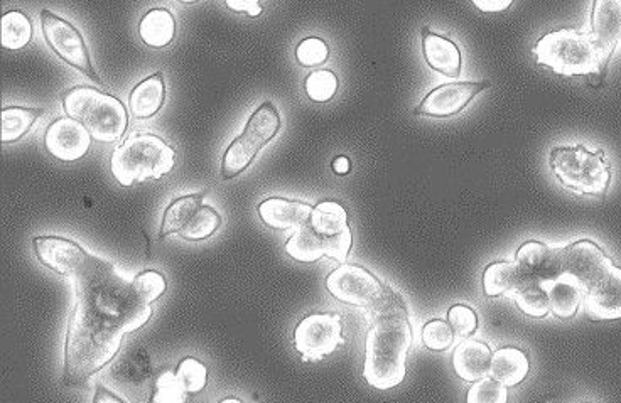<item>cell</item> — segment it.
Wrapping results in <instances>:
<instances>
[{"label": "cell", "instance_id": "d4e9b609", "mask_svg": "<svg viewBox=\"0 0 621 403\" xmlns=\"http://www.w3.org/2000/svg\"><path fill=\"white\" fill-rule=\"evenodd\" d=\"M205 194L206 191H203V193L189 194V196L174 199L173 203L164 211L159 237L166 238L173 233L181 235L188 228L189 223L195 220L196 213L203 206Z\"/></svg>", "mask_w": 621, "mask_h": 403}, {"label": "cell", "instance_id": "603a6c76", "mask_svg": "<svg viewBox=\"0 0 621 403\" xmlns=\"http://www.w3.org/2000/svg\"><path fill=\"white\" fill-rule=\"evenodd\" d=\"M546 291L549 304H551V312L559 319H571L576 316L584 294H586L576 280L566 275H561L559 279L546 285Z\"/></svg>", "mask_w": 621, "mask_h": 403}, {"label": "cell", "instance_id": "ba28073f", "mask_svg": "<svg viewBox=\"0 0 621 403\" xmlns=\"http://www.w3.org/2000/svg\"><path fill=\"white\" fill-rule=\"evenodd\" d=\"M41 24H43L46 43L49 44V48L53 49L54 53L60 56L61 60L81 71L83 75H87L95 83H102L97 71L93 70L90 51H88L85 39L70 21H66L58 14H53L48 9H43L41 11Z\"/></svg>", "mask_w": 621, "mask_h": 403}, {"label": "cell", "instance_id": "44dd1931", "mask_svg": "<svg viewBox=\"0 0 621 403\" xmlns=\"http://www.w3.org/2000/svg\"><path fill=\"white\" fill-rule=\"evenodd\" d=\"M529 284V280L525 279L515 262H495L488 265L483 272V291L486 297L508 296V294L515 296Z\"/></svg>", "mask_w": 621, "mask_h": 403}, {"label": "cell", "instance_id": "ac0fdd59", "mask_svg": "<svg viewBox=\"0 0 621 403\" xmlns=\"http://www.w3.org/2000/svg\"><path fill=\"white\" fill-rule=\"evenodd\" d=\"M313 206L303 201H291L284 198L265 199L260 203L259 215L265 225L274 230H289L309 223Z\"/></svg>", "mask_w": 621, "mask_h": 403}, {"label": "cell", "instance_id": "ee69618b", "mask_svg": "<svg viewBox=\"0 0 621 403\" xmlns=\"http://www.w3.org/2000/svg\"><path fill=\"white\" fill-rule=\"evenodd\" d=\"M228 9H232L235 12H245L250 17H257L262 14V7H260V0H225Z\"/></svg>", "mask_w": 621, "mask_h": 403}, {"label": "cell", "instance_id": "74e56055", "mask_svg": "<svg viewBox=\"0 0 621 403\" xmlns=\"http://www.w3.org/2000/svg\"><path fill=\"white\" fill-rule=\"evenodd\" d=\"M330 58V48L324 43L323 39L306 38L297 44L296 60L301 66L314 68L321 66Z\"/></svg>", "mask_w": 621, "mask_h": 403}, {"label": "cell", "instance_id": "30bf717a", "mask_svg": "<svg viewBox=\"0 0 621 403\" xmlns=\"http://www.w3.org/2000/svg\"><path fill=\"white\" fill-rule=\"evenodd\" d=\"M326 289L331 296L345 304L372 307L384 294L385 285L367 269L343 264L328 275Z\"/></svg>", "mask_w": 621, "mask_h": 403}, {"label": "cell", "instance_id": "7bdbcfd3", "mask_svg": "<svg viewBox=\"0 0 621 403\" xmlns=\"http://www.w3.org/2000/svg\"><path fill=\"white\" fill-rule=\"evenodd\" d=\"M323 240L326 255L336 262H340V264H345L346 257L351 250V243H353L350 228H346L345 232L336 235V237L323 238Z\"/></svg>", "mask_w": 621, "mask_h": 403}, {"label": "cell", "instance_id": "ffe728a7", "mask_svg": "<svg viewBox=\"0 0 621 403\" xmlns=\"http://www.w3.org/2000/svg\"><path fill=\"white\" fill-rule=\"evenodd\" d=\"M492 358V351L485 343L476 339H465L454 351V371L465 382H478L490 375Z\"/></svg>", "mask_w": 621, "mask_h": 403}, {"label": "cell", "instance_id": "e0dca14e", "mask_svg": "<svg viewBox=\"0 0 621 403\" xmlns=\"http://www.w3.org/2000/svg\"><path fill=\"white\" fill-rule=\"evenodd\" d=\"M586 312L593 321L621 319V269L613 265L605 279L586 292Z\"/></svg>", "mask_w": 621, "mask_h": 403}, {"label": "cell", "instance_id": "7dc6e473", "mask_svg": "<svg viewBox=\"0 0 621 403\" xmlns=\"http://www.w3.org/2000/svg\"><path fill=\"white\" fill-rule=\"evenodd\" d=\"M333 169H335L336 174H346L350 171L348 157H336L335 162H333Z\"/></svg>", "mask_w": 621, "mask_h": 403}, {"label": "cell", "instance_id": "681fc988", "mask_svg": "<svg viewBox=\"0 0 621 403\" xmlns=\"http://www.w3.org/2000/svg\"><path fill=\"white\" fill-rule=\"evenodd\" d=\"M179 2H183V4H195L198 0H179Z\"/></svg>", "mask_w": 621, "mask_h": 403}, {"label": "cell", "instance_id": "f6af8a7d", "mask_svg": "<svg viewBox=\"0 0 621 403\" xmlns=\"http://www.w3.org/2000/svg\"><path fill=\"white\" fill-rule=\"evenodd\" d=\"M471 2L486 14H500L513 4V0H471Z\"/></svg>", "mask_w": 621, "mask_h": 403}, {"label": "cell", "instance_id": "cb8c5ba5", "mask_svg": "<svg viewBox=\"0 0 621 403\" xmlns=\"http://www.w3.org/2000/svg\"><path fill=\"white\" fill-rule=\"evenodd\" d=\"M529 370V358L524 351L517 348H502L493 355L490 375L498 382H502L505 387H515L524 382Z\"/></svg>", "mask_w": 621, "mask_h": 403}, {"label": "cell", "instance_id": "6da1fadb", "mask_svg": "<svg viewBox=\"0 0 621 403\" xmlns=\"http://www.w3.org/2000/svg\"><path fill=\"white\" fill-rule=\"evenodd\" d=\"M124 334V329L78 299L66 333V383L85 382L114 360Z\"/></svg>", "mask_w": 621, "mask_h": 403}, {"label": "cell", "instance_id": "ab89813d", "mask_svg": "<svg viewBox=\"0 0 621 403\" xmlns=\"http://www.w3.org/2000/svg\"><path fill=\"white\" fill-rule=\"evenodd\" d=\"M507 387L495 378H481L468 393L470 403H507Z\"/></svg>", "mask_w": 621, "mask_h": 403}, {"label": "cell", "instance_id": "5bb4252c", "mask_svg": "<svg viewBox=\"0 0 621 403\" xmlns=\"http://www.w3.org/2000/svg\"><path fill=\"white\" fill-rule=\"evenodd\" d=\"M562 248L532 240L517 250L515 264L530 284L546 287L562 275Z\"/></svg>", "mask_w": 621, "mask_h": 403}, {"label": "cell", "instance_id": "277c9868", "mask_svg": "<svg viewBox=\"0 0 621 403\" xmlns=\"http://www.w3.org/2000/svg\"><path fill=\"white\" fill-rule=\"evenodd\" d=\"M539 66H549L556 75L603 76L608 61L591 34L579 33L573 27H562L540 38L534 48Z\"/></svg>", "mask_w": 621, "mask_h": 403}, {"label": "cell", "instance_id": "8fae6325", "mask_svg": "<svg viewBox=\"0 0 621 403\" xmlns=\"http://www.w3.org/2000/svg\"><path fill=\"white\" fill-rule=\"evenodd\" d=\"M611 267V258L591 240H579L562 248V275L576 280L586 292L605 279Z\"/></svg>", "mask_w": 621, "mask_h": 403}, {"label": "cell", "instance_id": "9c48e42d", "mask_svg": "<svg viewBox=\"0 0 621 403\" xmlns=\"http://www.w3.org/2000/svg\"><path fill=\"white\" fill-rule=\"evenodd\" d=\"M341 343V318L338 314H311L297 324L294 331V344L304 361L321 360L323 356L331 355Z\"/></svg>", "mask_w": 621, "mask_h": 403}, {"label": "cell", "instance_id": "83f0119b", "mask_svg": "<svg viewBox=\"0 0 621 403\" xmlns=\"http://www.w3.org/2000/svg\"><path fill=\"white\" fill-rule=\"evenodd\" d=\"M286 252L294 260L304 262V264L316 262L323 255H326L323 237L316 233V230L309 223L299 226L297 232L287 240Z\"/></svg>", "mask_w": 621, "mask_h": 403}, {"label": "cell", "instance_id": "7402d4cb", "mask_svg": "<svg viewBox=\"0 0 621 403\" xmlns=\"http://www.w3.org/2000/svg\"><path fill=\"white\" fill-rule=\"evenodd\" d=\"M164 100H166V85H164V75L159 71L156 75L141 81L132 90L129 98L130 112L135 119H151L159 113Z\"/></svg>", "mask_w": 621, "mask_h": 403}, {"label": "cell", "instance_id": "836d02e7", "mask_svg": "<svg viewBox=\"0 0 621 403\" xmlns=\"http://www.w3.org/2000/svg\"><path fill=\"white\" fill-rule=\"evenodd\" d=\"M220 225H222L220 213L211 206L203 205L196 213L195 220L189 223L188 228L179 237L189 242H200V240L210 238L220 228Z\"/></svg>", "mask_w": 621, "mask_h": 403}, {"label": "cell", "instance_id": "3957f363", "mask_svg": "<svg viewBox=\"0 0 621 403\" xmlns=\"http://www.w3.org/2000/svg\"><path fill=\"white\" fill-rule=\"evenodd\" d=\"M412 344L407 314H387L373 319L365 343L363 378L377 390H390L405 378V360Z\"/></svg>", "mask_w": 621, "mask_h": 403}, {"label": "cell", "instance_id": "8d00e7d4", "mask_svg": "<svg viewBox=\"0 0 621 403\" xmlns=\"http://www.w3.org/2000/svg\"><path fill=\"white\" fill-rule=\"evenodd\" d=\"M306 93L313 102H330L338 92V78L333 71L318 70L313 71L306 78Z\"/></svg>", "mask_w": 621, "mask_h": 403}, {"label": "cell", "instance_id": "52a82bcc", "mask_svg": "<svg viewBox=\"0 0 621 403\" xmlns=\"http://www.w3.org/2000/svg\"><path fill=\"white\" fill-rule=\"evenodd\" d=\"M557 181L576 194L603 196L610 186L611 169L605 152H591L588 147H554L549 156Z\"/></svg>", "mask_w": 621, "mask_h": 403}, {"label": "cell", "instance_id": "4fadbf2b", "mask_svg": "<svg viewBox=\"0 0 621 403\" xmlns=\"http://www.w3.org/2000/svg\"><path fill=\"white\" fill-rule=\"evenodd\" d=\"M92 139L85 125L71 117H63L49 124L44 134V147L60 161L75 162L87 154Z\"/></svg>", "mask_w": 621, "mask_h": 403}, {"label": "cell", "instance_id": "d590c367", "mask_svg": "<svg viewBox=\"0 0 621 403\" xmlns=\"http://www.w3.org/2000/svg\"><path fill=\"white\" fill-rule=\"evenodd\" d=\"M132 289L142 304L151 306L152 302L157 301L166 292V279L156 270H144L141 274L135 275Z\"/></svg>", "mask_w": 621, "mask_h": 403}, {"label": "cell", "instance_id": "1f68e13d", "mask_svg": "<svg viewBox=\"0 0 621 403\" xmlns=\"http://www.w3.org/2000/svg\"><path fill=\"white\" fill-rule=\"evenodd\" d=\"M33 39V22L21 11H9L2 16V48H26Z\"/></svg>", "mask_w": 621, "mask_h": 403}, {"label": "cell", "instance_id": "2e32d148", "mask_svg": "<svg viewBox=\"0 0 621 403\" xmlns=\"http://www.w3.org/2000/svg\"><path fill=\"white\" fill-rule=\"evenodd\" d=\"M589 34L601 56L610 63L611 54L621 41V0H594Z\"/></svg>", "mask_w": 621, "mask_h": 403}, {"label": "cell", "instance_id": "d6986e66", "mask_svg": "<svg viewBox=\"0 0 621 403\" xmlns=\"http://www.w3.org/2000/svg\"><path fill=\"white\" fill-rule=\"evenodd\" d=\"M422 46H424V58L432 70L441 75L458 80L461 75V53L458 46L451 39L443 38L434 34L424 27L422 29Z\"/></svg>", "mask_w": 621, "mask_h": 403}, {"label": "cell", "instance_id": "484cf974", "mask_svg": "<svg viewBox=\"0 0 621 403\" xmlns=\"http://www.w3.org/2000/svg\"><path fill=\"white\" fill-rule=\"evenodd\" d=\"M139 36L151 48H166L176 36V21L168 9H152L139 22Z\"/></svg>", "mask_w": 621, "mask_h": 403}, {"label": "cell", "instance_id": "4316f807", "mask_svg": "<svg viewBox=\"0 0 621 403\" xmlns=\"http://www.w3.org/2000/svg\"><path fill=\"white\" fill-rule=\"evenodd\" d=\"M281 124V115L274 107V103L265 102L252 113V117L247 122V127L243 130V135L252 140L255 146L262 149L276 137L277 132L281 130Z\"/></svg>", "mask_w": 621, "mask_h": 403}, {"label": "cell", "instance_id": "e575fe53", "mask_svg": "<svg viewBox=\"0 0 621 403\" xmlns=\"http://www.w3.org/2000/svg\"><path fill=\"white\" fill-rule=\"evenodd\" d=\"M176 380L186 395H196L206 387L208 370L196 358H184L176 368Z\"/></svg>", "mask_w": 621, "mask_h": 403}, {"label": "cell", "instance_id": "c3c4849f", "mask_svg": "<svg viewBox=\"0 0 621 403\" xmlns=\"http://www.w3.org/2000/svg\"><path fill=\"white\" fill-rule=\"evenodd\" d=\"M228 402H240V400H237V398H225V400H223V403H228Z\"/></svg>", "mask_w": 621, "mask_h": 403}, {"label": "cell", "instance_id": "9a60e30c", "mask_svg": "<svg viewBox=\"0 0 621 403\" xmlns=\"http://www.w3.org/2000/svg\"><path fill=\"white\" fill-rule=\"evenodd\" d=\"M34 248L44 267L54 270L56 274L70 277H75L85 269L90 260V255L78 243L68 238L38 237L34 240Z\"/></svg>", "mask_w": 621, "mask_h": 403}, {"label": "cell", "instance_id": "f546056e", "mask_svg": "<svg viewBox=\"0 0 621 403\" xmlns=\"http://www.w3.org/2000/svg\"><path fill=\"white\" fill-rule=\"evenodd\" d=\"M41 108L6 107L2 110V142H16L33 129L34 122L43 115Z\"/></svg>", "mask_w": 621, "mask_h": 403}, {"label": "cell", "instance_id": "7a4b0ae2", "mask_svg": "<svg viewBox=\"0 0 621 403\" xmlns=\"http://www.w3.org/2000/svg\"><path fill=\"white\" fill-rule=\"evenodd\" d=\"M78 299L88 302L95 311L132 333L141 329L151 319V306L142 304L135 297L132 284H127L114 265L90 255L85 269L73 277Z\"/></svg>", "mask_w": 621, "mask_h": 403}, {"label": "cell", "instance_id": "f1b7e54d", "mask_svg": "<svg viewBox=\"0 0 621 403\" xmlns=\"http://www.w3.org/2000/svg\"><path fill=\"white\" fill-rule=\"evenodd\" d=\"M309 225L323 238L336 237L350 228L345 208L335 201H323L314 206Z\"/></svg>", "mask_w": 621, "mask_h": 403}, {"label": "cell", "instance_id": "4dcf8cb0", "mask_svg": "<svg viewBox=\"0 0 621 403\" xmlns=\"http://www.w3.org/2000/svg\"><path fill=\"white\" fill-rule=\"evenodd\" d=\"M259 151L260 147L255 146L252 140L247 139L243 134L238 135L237 139L228 146L227 152L223 156V179H233L238 174H242L254 162Z\"/></svg>", "mask_w": 621, "mask_h": 403}, {"label": "cell", "instance_id": "5b68a950", "mask_svg": "<svg viewBox=\"0 0 621 403\" xmlns=\"http://www.w3.org/2000/svg\"><path fill=\"white\" fill-rule=\"evenodd\" d=\"M176 151L156 134H132L110 157V172L117 183L130 188L147 179H161L173 171Z\"/></svg>", "mask_w": 621, "mask_h": 403}, {"label": "cell", "instance_id": "7c38bea8", "mask_svg": "<svg viewBox=\"0 0 621 403\" xmlns=\"http://www.w3.org/2000/svg\"><path fill=\"white\" fill-rule=\"evenodd\" d=\"M490 86H492L490 81H458L438 86L431 93H427L414 113L417 117L449 119L463 112L476 95H480Z\"/></svg>", "mask_w": 621, "mask_h": 403}, {"label": "cell", "instance_id": "b9f144b4", "mask_svg": "<svg viewBox=\"0 0 621 403\" xmlns=\"http://www.w3.org/2000/svg\"><path fill=\"white\" fill-rule=\"evenodd\" d=\"M186 393L179 387L176 380V373L166 371L161 377L157 378L156 395L152 398V402H184Z\"/></svg>", "mask_w": 621, "mask_h": 403}, {"label": "cell", "instance_id": "f35d334b", "mask_svg": "<svg viewBox=\"0 0 621 403\" xmlns=\"http://www.w3.org/2000/svg\"><path fill=\"white\" fill-rule=\"evenodd\" d=\"M454 329L451 324L444 321H431L422 329V341L432 351H446L451 348L454 341Z\"/></svg>", "mask_w": 621, "mask_h": 403}, {"label": "cell", "instance_id": "d6a6232c", "mask_svg": "<svg viewBox=\"0 0 621 403\" xmlns=\"http://www.w3.org/2000/svg\"><path fill=\"white\" fill-rule=\"evenodd\" d=\"M515 302L520 311L530 316V318H546L551 312L549 296L546 287L540 284L525 285L522 291L515 294Z\"/></svg>", "mask_w": 621, "mask_h": 403}, {"label": "cell", "instance_id": "60d3db41", "mask_svg": "<svg viewBox=\"0 0 621 403\" xmlns=\"http://www.w3.org/2000/svg\"><path fill=\"white\" fill-rule=\"evenodd\" d=\"M448 319L458 338H470L471 334H475L478 329V316L471 307L461 306V304L451 307Z\"/></svg>", "mask_w": 621, "mask_h": 403}, {"label": "cell", "instance_id": "8992f818", "mask_svg": "<svg viewBox=\"0 0 621 403\" xmlns=\"http://www.w3.org/2000/svg\"><path fill=\"white\" fill-rule=\"evenodd\" d=\"M63 107L68 117L85 125L93 139L103 144L119 140L129 127L124 103L92 86L71 88L63 98Z\"/></svg>", "mask_w": 621, "mask_h": 403}, {"label": "cell", "instance_id": "bcb514c9", "mask_svg": "<svg viewBox=\"0 0 621 403\" xmlns=\"http://www.w3.org/2000/svg\"><path fill=\"white\" fill-rule=\"evenodd\" d=\"M122 400H124V398L114 397V395H110V393H108V390H105L102 385H98V393L97 395H95V398H93V402L119 403L122 402Z\"/></svg>", "mask_w": 621, "mask_h": 403}]
</instances>
